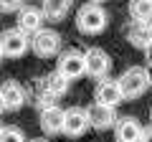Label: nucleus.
I'll use <instances>...</instances> for the list:
<instances>
[{
    "label": "nucleus",
    "instance_id": "1",
    "mask_svg": "<svg viewBox=\"0 0 152 142\" xmlns=\"http://www.w3.org/2000/svg\"><path fill=\"white\" fill-rule=\"evenodd\" d=\"M69 86H71V81H66L58 71H48L43 76H38L36 79V91H33L36 94L38 109L46 107V104H53L56 99H61V97H66V94H69Z\"/></svg>",
    "mask_w": 152,
    "mask_h": 142
},
{
    "label": "nucleus",
    "instance_id": "2",
    "mask_svg": "<svg viewBox=\"0 0 152 142\" xmlns=\"http://www.w3.org/2000/svg\"><path fill=\"white\" fill-rule=\"evenodd\" d=\"M122 99H140L147 89L152 86V76L147 66H129V69L117 79Z\"/></svg>",
    "mask_w": 152,
    "mask_h": 142
},
{
    "label": "nucleus",
    "instance_id": "3",
    "mask_svg": "<svg viewBox=\"0 0 152 142\" xmlns=\"http://www.w3.org/2000/svg\"><path fill=\"white\" fill-rule=\"evenodd\" d=\"M107 23H109V15L99 3H86V5H81L79 13H76V28L81 33H86V36L102 33L107 28Z\"/></svg>",
    "mask_w": 152,
    "mask_h": 142
},
{
    "label": "nucleus",
    "instance_id": "4",
    "mask_svg": "<svg viewBox=\"0 0 152 142\" xmlns=\"http://www.w3.org/2000/svg\"><path fill=\"white\" fill-rule=\"evenodd\" d=\"M28 48H33V53L41 59H51L61 51V36L51 28H38L33 38H28Z\"/></svg>",
    "mask_w": 152,
    "mask_h": 142
},
{
    "label": "nucleus",
    "instance_id": "5",
    "mask_svg": "<svg viewBox=\"0 0 152 142\" xmlns=\"http://www.w3.org/2000/svg\"><path fill=\"white\" fill-rule=\"evenodd\" d=\"M84 69H86V76L91 79H104L112 69V59L104 48L99 46H91V48L84 51Z\"/></svg>",
    "mask_w": 152,
    "mask_h": 142
},
{
    "label": "nucleus",
    "instance_id": "6",
    "mask_svg": "<svg viewBox=\"0 0 152 142\" xmlns=\"http://www.w3.org/2000/svg\"><path fill=\"white\" fill-rule=\"evenodd\" d=\"M0 51L8 59H20L28 51V36L20 28H5L0 33Z\"/></svg>",
    "mask_w": 152,
    "mask_h": 142
},
{
    "label": "nucleus",
    "instance_id": "7",
    "mask_svg": "<svg viewBox=\"0 0 152 142\" xmlns=\"http://www.w3.org/2000/svg\"><path fill=\"white\" fill-rule=\"evenodd\" d=\"M66 81H74V79H81L86 74L84 69V51L79 48H69L58 56V69H56Z\"/></svg>",
    "mask_w": 152,
    "mask_h": 142
},
{
    "label": "nucleus",
    "instance_id": "8",
    "mask_svg": "<svg viewBox=\"0 0 152 142\" xmlns=\"http://www.w3.org/2000/svg\"><path fill=\"white\" fill-rule=\"evenodd\" d=\"M94 102L96 104H104V107H117V104H122L124 99H122V91H119V84H117V79H99L96 81V89H94Z\"/></svg>",
    "mask_w": 152,
    "mask_h": 142
},
{
    "label": "nucleus",
    "instance_id": "9",
    "mask_svg": "<svg viewBox=\"0 0 152 142\" xmlns=\"http://www.w3.org/2000/svg\"><path fill=\"white\" fill-rule=\"evenodd\" d=\"M89 130V117L84 107H69L64 109V135L69 137H81Z\"/></svg>",
    "mask_w": 152,
    "mask_h": 142
},
{
    "label": "nucleus",
    "instance_id": "10",
    "mask_svg": "<svg viewBox=\"0 0 152 142\" xmlns=\"http://www.w3.org/2000/svg\"><path fill=\"white\" fill-rule=\"evenodd\" d=\"M86 117H89V127L94 130H112L117 122V107H104V104L94 102L91 107H86Z\"/></svg>",
    "mask_w": 152,
    "mask_h": 142
},
{
    "label": "nucleus",
    "instance_id": "11",
    "mask_svg": "<svg viewBox=\"0 0 152 142\" xmlns=\"http://www.w3.org/2000/svg\"><path fill=\"white\" fill-rule=\"evenodd\" d=\"M41 130L46 135H61L64 132V109L58 104H46L41 107Z\"/></svg>",
    "mask_w": 152,
    "mask_h": 142
},
{
    "label": "nucleus",
    "instance_id": "12",
    "mask_svg": "<svg viewBox=\"0 0 152 142\" xmlns=\"http://www.w3.org/2000/svg\"><path fill=\"white\" fill-rule=\"evenodd\" d=\"M0 97H3V104H5L8 112H18L23 104H26V89H23L15 79H8V81H3V86H0Z\"/></svg>",
    "mask_w": 152,
    "mask_h": 142
},
{
    "label": "nucleus",
    "instance_id": "13",
    "mask_svg": "<svg viewBox=\"0 0 152 142\" xmlns=\"http://www.w3.org/2000/svg\"><path fill=\"white\" fill-rule=\"evenodd\" d=\"M114 135H117V142H140V135H142L140 119L137 117H117Z\"/></svg>",
    "mask_w": 152,
    "mask_h": 142
},
{
    "label": "nucleus",
    "instance_id": "14",
    "mask_svg": "<svg viewBox=\"0 0 152 142\" xmlns=\"http://www.w3.org/2000/svg\"><path fill=\"white\" fill-rule=\"evenodd\" d=\"M43 13H41V8H33V5H23L20 10H18V28H20L26 36H31V33H36L38 28H43Z\"/></svg>",
    "mask_w": 152,
    "mask_h": 142
},
{
    "label": "nucleus",
    "instance_id": "15",
    "mask_svg": "<svg viewBox=\"0 0 152 142\" xmlns=\"http://www.w3.org/2000/svg\"><path fill=\"white\" fill-rule=\"evenodd\" d=\"M124 36H127V41H129L134 48H145L152 41V28L147 26V23L134 20V23H129V26L124 28Z\"/></svg>",
    "mask_w": 152,
    "mask_h": 142
},
{
    "label": "nucleus",
    "instance_id": "16",
    "mask_svg": "<svg viewBox=\"0 0 152 142\" xmlns=\"http://www.w3.org/2000/svg\"><path fill=\"white\" fill-rule=\"evenodd\" d=\"M71 3L74 0H43V8H41V13H43L46 20H64L66 13L71 10Z\"/></svg>",
    "mask_w": 152,
    "mask_h": 142
},
{
    "label": "nucleus",
    "instance_id": "17",
    "mask_svg": "<svg viewBox=\"0 0 152 142\" xmlns=\"http://www.w3.org/2000/svg\"><path fill=\"white\" fill-rule=\"evenodd\" d=\"M129 15L140 23H147L152 18V0H129Z\"/></svg>",
    "mask_w": 152,
    "mask_h": 142
},
{
    "label": "nucleus",
    "instance_id": "18",
    "mask_svg": "<svg viewBox=\"0 0 152 142\" xmlns=\"http://www.w3.org/2000/svg\"><path fill=\"white\" fill-rule=\"evenodd\" d=\"M0 142H28L20 127H0Z\"/></svg>",
    "mask_w": 152,
    "mask_h": 142
},
{
    "label": "nucleus",
    "instance_id": "19",
    "mask_svg": "<svg viewBox=\"0 0 152 142\" xmlns=\"http://www.w3.org/2000/svg\"><path fill=\"white\" fill-rule=\"evenodd\" d=\"M23 8V0H0V13H15Z\"/></svg>",
    "mask_w": 152,
    "mask_h": 142
},
{
    "label": "nucleus",
    "instance_id": "20",
    "mask_svg": "<svg viewBox=\"0 0 152 142\" xmlns=\"http://www.w3.org/2000/svg\"><path fill=\"white\" fill-rule=\"evenodd\" d=\"M140 142H152V124H150V127H142Z\"/></svg>",
    "mask_w": 152,
    "mask_h": 142
},
{
    "label": "nucleus",
    "instance_id": "21",
    "mask_svg": "<svg viewBox=\"0 0 152 142\" xmlns=\"http://www.w3.org/2000/svg\"><path fill=\"white\" fill-rule=\"evenodd\" d=\"M142 51H145V61H147V66H152V41H150V43H147Z\"/></svg>",
    "mask_w": 152,
    "mask_h": 142
},
{
    "label": "nucleus",
    "instance_id": "22",
    "mask_svg": "<svg viewBox=\"0 0 152 142\" xmlns=\"http://www.w3.org/2000/svg\"><path fill=\"white\" fill-rule=\"evenodd\" d=\"M3 112H5V104H3V97H0V114H3Z\"/></svg>",
    "mask_w": 152,
    "mask_h": 142
},
{
    "label": "nucleus",
    "instance_id": "23",
    "mask_svg": "<svg viewBox=\"0 0 152 142\" xmlns=\"http://www.w3.org/2000/svg\"><path fill=\"white\" fill-rule=\"evenodd\" d=\"M31 142H48V140H41V137H38V140H31Z\"/></svg>",
    "mask_w": 152,
    "mask_h": 142
},
{
    "label": "nucleus",
    "instance_id": "24",
    "mask_svg": "<svg viewBox=\"0 0 152 142\" xmlns=\"http://www.w3.org/2000/svg\"><path fill=\"white\" fill-rule=\"evenodd\" d=\"M147 26H150V28H152V18H150V20H147Z\"/></svg>",
    "mask_w": 152,
    "mask_h": 142
},
{
    "label": "nucleus",
    "instance_id": "25",
    "mask_svg": "<svg viewBox=\"0 0 152 142\" xmlns=\"http://www.w3.org/2000/svg\"><path fill=\"white\" fill-rule=\"evenodd\" d=\"M3 59H5V56H3V51H0V61H3Z\"/></svg>",
    "mask_w": 152,
    "mask_h": 142
},
{
    "label": "nucleus",
    "instance_id": "26",
    "mask_svg": "<svg viewBox=\"0 0 152 142\" xmlns=\"http://www.w3.org/2000/svg\"><path fill=\"white\" fill-rule=\"evenodd\" d=\"M91 3H102V0H91Z\"/></svg>",
    "mask_w": 152,
    "mask_h": 142
},
{
    "label": "nucleus",
    "instance_id": "27",
    "mask_svg": "<svg viewBox=\"0 0 152 142\" xmlns=\"http://www.w3.org/2000/svg\"><path fill=\"white\" fill-rule=\"evenodd\" d=\"M150 119H152V109H150Z\"/></svg>",
    "mask_w": 152,
    "mask_h": 142
},
{
    "label": "nucleus",
    "instance_id": "28",
    "mask_svg": "<svg viewBox=\"0 0 152 142\" xmlns=\"http://www.w3.org/2000/svg\"><path fill=\"white\" fill-rule=\"evenodd\" d=\"M0 127H3V124H0Z\"/></svg>",
    "mask_w": 152,
    "mask_h": 142
}]
</instances>
